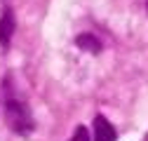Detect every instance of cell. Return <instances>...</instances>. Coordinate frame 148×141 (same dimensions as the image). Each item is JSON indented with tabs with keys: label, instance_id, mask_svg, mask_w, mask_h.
I'll use <instances>...</instances> for the list:
<instances>
[{
	"label": "cell",
	"instance_id": "3",
	"mask_svg": "<svg viewBox=\"0 0 148 141\" xmlns=\"http://www.w3.org/2000/svg\"><path fill=\"white\" fill-rule=\"evenodd\" d=\"M14 28H16V24H14V14H12V10H5V14H3V19H0V45H10V40H12V35H14Z\"/></svg>",
	"mask_w": 148,
	"mask_h": 141
},
{
	"label": "cell",
	"instance_id": "1",
	"mask_svg": "<svg viewBox=\"0 0 148 141\" xmlns=\"http://www.w3.org/2000/svg\"><path fill=\"white\" fill-rule=\"evenodd\" d=\"M5 120H7L10 129H14L16 134H28L35 127L31 108H28L24 101H16V99H10L5 103Z\"/></svg>",
	"mask_w": 148,
	"mask_h": 141
},
{
	"label": "cell",
	"instance_id": "5",
	"mask_svg": "<svg viewBox=\"0 0 148 141\" xmlns=\"http://www.w3.org/2000/svg\"><path fill=\"white\" fill-rule=\"evenodd\" d=\"M71 141H89V132H87L85 127H78L75 134L71 136Z\"/></svg>",
	"mask_w": 148,
	"mask_h": 141
},
{
	"label": "cell",
	"instance_id": "2",
	"mask_svg": "<svg viewBox=\"0 0 148 141\" xmlns=\"http://www.w3.org/2000/svg\"><path fill=\"white\" fill-rule=\"evenodd\" d=\"M94 141H118V132L103 115L94 118Z\"/></svg>",
	"mask_w": 148,
	"mask_h": 141
},
{
	"label": "cell",
	"instance_id": "6",
	"mask_svg": "<svg viewBox=\"0 0 148 141\" xmlns=\"http://www.w3.org/2000/svg\"><path fill=\"white\" fill-rule=\"evenodd\" d=\"M146 10H148V0H146Z\"/></svg>",
	"mask_w": 148,
	"mask_h": 141
},
{
	"label": "cell",
	"instance_id": "4",
	"mask_svg": "<svg viewBox=\"0 0 148 141\" xmlns=\"http://www.w3.org/2000/svg\"><path fill=\"white\" fill-rule=\"evenodd\" d=\"M75 45H78L82 52H92V54H99V52H101V42H99V38H94L92 33H82V35H78V38H75Z\"/></svg>",
	"mask_w": 148,
	"mask_h": 141
}]
</instances>
